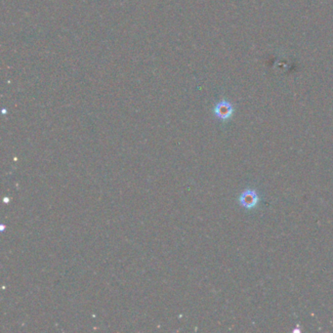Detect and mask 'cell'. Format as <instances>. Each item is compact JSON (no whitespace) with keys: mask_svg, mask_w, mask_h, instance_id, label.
<instances>
[{"mask_svg":"<svg viewBox=\"0 0 333 333\" xmlns=\"http://www.w3.org/2000/svg\"><path fill=\"white\" fill-rule=\"evenodd\" d=\"M260 202V198L254 189H246L239 197V203L243 208L250 210L255 207Z\"/></svg>","mask_w":333,"mask_h":333,"instance_id":"6da1fadb","label":"cell"},{"mask_svg":"<svg viewBox=\"0 0 333 333\" xmlns=\"http://www.w3.org/2000/svg\"><path fill=\"white\" fill-rule=\"evenodd\" d=\"M234 113L233 106L226 101H221L214 108V115L221 121H228Z\"/></svg>","mask_w":333,"mask_h":333,"instance_id":"7a4b0ae2","label":"cell"}]
</instances>
